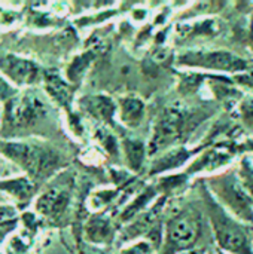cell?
Wrapping results in <instances>:
<instances>
[{"mask_svg": "<svg viewBox=\"0 0 253 254\" xmlns=\"http://www.w3.org/2000/svg\"><path fill=\"white\" fill-rule=\"evenodd\" d=\"M70 188L72 180L66 176H61L57 179L55 183H52L45 193L37 201V210L48 216V217H58L67 207L69 198H70Z\"/></svg>", "mask_w": 253, "mask_h": 254, "instance_id": "obj_5", "label": "cell"}, {"mask_svg": "<svg viewBox=\"0 0 253 254\" xmlns=\"http://www.w3.org/2000/svg\"><path fill=\"white\" fill-rule=\"evenodd\" d=\"M215 234L219 247L230 254H253L251 241L243 229L224 214L213 216Z\"/></svg>", "mask_w": 253, "mask_h": 254, "instance_id": "obj_4", "label": "cell"}, {"mask_svg": "<svg viewBox=\"0 0 253 254\" xmlns=\"http://www.w3.org/2000/svg\"><path fill=\"white\" fill-rule=\"evenodd\" d=\"M85 234H86L88 241L94 246L107 244L110 241V235H112L109 223L101 219H95V220L89 222L85 229Z\"/></svg>", "mask_w": 253, "mask_h": 254, "instance_id": "obj_9", "label": "cell"}, {"mask_svg": "<svg viewBox=\"0 0 253 254\" xmlns=\"http://www.w3.org/2000/svg\"><path fill=\"white\" fill-rule=\"evenodd\" d=\"M13 95H15V89H13L10 85H7V82H4V80L0 77V100L9 101Z\"/></svg>", "mask_w": 253, "mask_h": 254, "instance_id": "obj_12", "label": "cell"}, {"mask_svg": "<svg viewBox=\"0 0 253 254\" xmlns=\"http://www.w3.org/2000/svg\"><path fill=\"white\" fill-rule=\"evenodd\" d=\"M7 231H9V229H6V228H1V229H0V241L3 240V237H4V234H6Z\"/></svg>", "mask_w": 253, "mask_h": 254, "instance_id": "obj_15", "label": "cell"}, {"mask_svg": "<svg viewBox=\"0 0 253 254\" xmlns=\"http://www.w3.org/2000/svg\"><path fill=\"white\" fill-rule=\"evenodd\" d=\"M10 216H13V210L10 207H0V222L3 219H9Z\"/></svg>", "mask_w": 253, "mask_h": 254, "instance_id": "obj_14", "label": "cell"}, {"mask_svg": "<svg viewBox=\"0 0 253 254\" xmlns=\"http://www.w3.org/2000/svg\"><path fill=\"white\" fill-rule=\"evenodd\" d=\"M219 254H224V253H219Z\"/></svg>", "mask_w": 253, "mask_h": 254, "instance_id": "obj_17", "label": "cell"}, {"mask_svg": "<svg viewBox=\"0 0 253 254\" xmlns=\"http://www.w3.org/2000/svg\"><path fill=\"white\" fill-rule=\"evenodd\" d=\"M0 189L7 190L18 201L25 202V201H28L33 196V193L36 190V186H34V183H31V182H28L25 179H16V180L0 183Z\"/></svg>", "mask_w": 253, "mask_h": 254, "instance_id": "obj_8", "label": "cell"}, {"mask_svg": "<svg viewBox=\"0 0 253 254\" xmlns=\"http://www.w3.org/2000/svg\"><path fill=\"white\" fill-rule=\"evenodd\" d=\"M182 254H203V253H201V252H192V250H191V252H186V253H182Z\"/></svg>", "mask_w": 253, "mask_h": 254, "instance_id": "obj_16", "label": "cell"}, {"mask_svg": "<svg viewBox=\"0 0 253 254\" xmlns=\"http://www.w3.org/2000/svg\"><path fill=\"white\" fill-rule=\"evenodd\" d=\"M0 68L18 85L34 83L39 79V68L36 64L13 55H6L0 58Z\"/></svg>", "mask_w": 253, "mask_h": 254, "instance_id": "obj_6", "label": "cell"}, {"mask_svg": "<svg viewBox=\"0 0 253 254\" xmlns=\"http://www.w3.org/2000/svg\"><path fill=\"white\" fill-rule=\"evenodd\" d=\"M1 152L13 162L19 164L33 179L45 180L60 164L55 152L25 143H3Z\"/></svg>", "mask_w": 253, "mask_h": 254, "instance_id": "obj_1", "label": "cell"}, {"mask_svg": "<svg viewBox=\"0 0 253 254\" xmlns=\"http://www.w3.org/2000/svg\"><path fill=\"white\" fill-rule=\"evenodd\" d=\"M183 63L197 64L201 67H212L221 70H239L246 67V63L228 52H207V54H192L186 58H182Z\"/></svg>", "mask_w": 253, "mask_h": 254, "instance_id": "obj_7", "label": "cell"}, {"mask_svg": "<svg viewBox=\"0 0 253 254\" xmlns=\"http://www.w3.org/2000/svg\"><path fill=\"white\" fill-rule=\"evenodd\" d=\"M46 88L51 92V95L54 98H57L60 103H69L70 89L67 88V85L57 74H54V73L46 74Z\"/></svg>", "mask_w": 253, "mask_h": 254, "instance_id": "obj_10", "label": "cell"}, {"mask_svg": "<svg viewBox=\"0 0 253 254\" xmlns=\"http://www.w3.org/2000/svg\"><path fill=\"white\" fill-rule=\"evenodd\" d=\"M43 115L45 106L34 94L25 92L21 97L10 98L6 104L3 132L6 129L12 131L33 127Z\"/></svg>", "mask_w": 253, "mask_h": 254, "instance_id": "obj_3", "label": "cell"}, {"mask_svg": "<svg viewBox=\"0 0 253 254\" xmlns=\"http://www.w3.org/2000/svg\"><path fill=\"white\" fill-rule=\"evenodd\" d=\"M142 103L139 100H125L124 101V119L130 124H136L142 116Z\"/></svg>", "mask_w": 253, "mask_h": 254, "instance_id": "obj_11", "label": "cell"}, {"mask_svg": "<svg viewBox=\"0 0 253 254\" xmlns=\"http://www.w3.org/2000/svg\"><path fill=\"white\" fill-rule=\"evenodd\" d=\"M200 235V222L195 214L185 211L174 216L167 223L164 254H182L191 252Z\"/></svg>", "mask_w": 253, "mask_h": 254, "instance_id": "obj_2", "label": "cell"}, {"mask_svg": "<svg viewBox=\"0 0 253 254\" xmlns=\"http://www.w3.org/2000/svg\"><path fill=\"white\" fill-rule=\"evenodd\" d=\"M79 254H104L100 249L94 247V246H82L81 250H79Z\"/></svg>", "mask_w": 253, "mask_h": 254, "instance_id": "obj_13", "label": "cell"}]
</instances>
